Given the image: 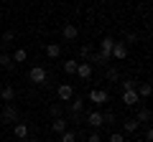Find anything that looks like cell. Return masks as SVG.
Wrapping results in <instances>:
<instances>
[{
    "label": "cell",
    "instance_id": "obj_11",
    "mask_svg": "<svg viewBox=\"0 0 153 142\" xmlns=\"http://www.w3.org/2000/svg\"><path fill=\"white\" fill-rule=\"evenodd\" d=\"M0 99H3L5 104L16 102V86H10V84H5V86L0 89Z\"/></svg>",
    "mask_w": 153,
    "mask_h": 142
},
{
    "label": "cell",
    "instance_id": "obj_27",
    "mask_svg": "<svg viewBox=\"0 0 153 142\" xmlns=\"http://www.w3.org/2000/svg\"><path fill=\"white\" fill-rule=\"evenodd\" d=\"M87 142H102V135H100V130H92V132H89Z\"/></svg>",
    "mask_w": 153,
    "mask_h": 142
},
{
    "label": "cell",
    "instance_id": "obj_10",
    "mask_svg": "<svg viewBox=\"0 0 153 142\" xmlns=\"http://www.w3.org/2000/svg\"><path fill=\"white\" fill-rule=\"evenodd\" d=\"M123 104H125V107H135L138 102H140V97H138V91L135 89H130V91H123Z\"/></svg>",
    "mask_w": 153,
    "mask_h": 142
},
{
    "label": "cell",
    "instance_id": "obj_26",
    "mask_svg": "<svg viewBox=\"0 0 153 142\" xmlns=\"http://www.w3.org/2000/svg\"><path fill=\"white\" fill-rule=\"evenodd\" d=\"M120 86H123V91H130V89H135L138 84L133 81V79H125V81H120Z\"/></svg>",
    "mask_w": 153,
    "mask_h": 142
},
{
    "label": "cell",
    "instance_id": "obj_18",
    "mask_svg": "<svg viewBox=\"0 0 153 142\" xmlns=\"http://www.w3.org/2000/svg\"><path fill=\"white\" fill-rule=\"evenodd\" d=\"M123 132H125V135H135L138 132V122L135 119H125L123 122Z\"/></svg>",
    "mask_w": 153,
    "mask_h": 142
},
{
    "label": "cell",
    "instance_id": "obj_21",
    "mask_svg": "<svg viewBox=\"0 0 153 142\" xmlns=\"http://www.w3.org/2000/svg\"><path fill=\"white\" fill-rule=\"evenodd\" d=\"M59 142H76V132L74 130H66L59 135Z\"/></svg>",
    "mask_w": 153,
    "mask_h": 142
},
{
    "label": "cell",
    "instance_id": "obj_20",
    "mask_svg": "<svg viewBox=\"0 0 153 142\" xmlns=\"http://www.w3.org/2000/svg\"><path fill=\"white\" fill-rule=\"evenodd\" d=\"M10 59H13V64H21V61L28 59V53H26V48H16V53H10Z\"/></svg>",
    "mask_w": 153,
    "mask_h": 142
},
{
    "label": "cell",
    "instance_id": "obj_30",
    "mask_svg": "<svg viewBox=\"0 0 153 142\" xmlns=\"http://www.w3.org/2000/svg\"><path fill=\"white\" fill-rule=\"evenodd\" d=\"M51 114L54 117H64V107H61V104H54V107H51Z\"/></svg>",
    "mask_w": 153,
    "mask_h": 142
},
{
    "label": "cell",
    "instance_id": "obj_4",
    "mask_svg": "<svg viewBox=\"0 0 153 142\" xmlns=\"http://www.w3.org/2000/svg\"><path fill=\"white\" fill-rule=\"evenodd\" d=\"M112 46H115V38H110V36H105V38L100 41V53L97 56L105 61V64L110 61V51H112Z\"/></svg>",
    "mask_w": 153,
    "mask_h": 142
},
{
    "label": "cell",
    "instance_id": "obj_1",
    "mask_svg": "<svg viewBox=\"0 0 153 142\" xmlns=\"http://www.w3.org/2000/svg\"><path fill=\"white\" fill-rule=\"evenodd\" d=\"M107 99H110V94L105 91V89H89V94H87V102H92L97 109L102 104H107Z\"/></svg>",
    "mask_w": 153,
    "mask_h": 142
},
{
    "label": "cell",
    "instance_id": "obj_2",
    "mask_svg": "<svg viewBox=\"0 0 153 142\" xmlns=\"http://www.w3.org/2000/svg\"><path fill=\"white\" fill-rule=\"evenodd\" d=\"M0 119L3 122H8V124H16L18 122V107L16 104H5V107H3V112H0Z\"/></svg>",
    "mask_w": 153,
    "mask_h": 142
},
{
    "label": "cell",
    "instance_id": "obj_23",
    "mask_svg": "<svg viewBox=\"0 0 153 142\" xmlns=\"http://www.w3.org/2000/svg\"><path fill=\"white\" fill-rule=\"evenodd\" d=\"M13 41H16V33H13V31H5V33H3V38H0V43H3V46H10Z\"/></svg>",
    "mask_w": 153,
    "mask_h": 142
},
{
    "label": "cell",
    "instance_id": "obj_9",
    "mask_svg": "<svg viewBox=\"0 0 153 142\" xmlns=\"http://www.w3.org/2000/svg\"><path fill=\"white\" fill-rule=\"evenodd\" d=\"M61 36H64V41H76V36H79V28H76L74 23H66V26L61 28Z\"/></svg>",
    "mask_w": 153,
    "mask_h": 142
},
{
    "label": "cell",
    "instance_id": "obj_16",
    "mask_svg": "<svg viewBox=\"0 0 153 142\" xmlns=\"http://www.w3.org/2000/svg\"><path fill=\"white\" fill-rule=\"evenodd\" d=\"M84 109V97H71V114H79V112Z\"/></svg>",
    "mask_w": 153,
    "mask_h": 142
},
{
    "label": "cell",
    "instance_id": "obj_32",
    "mask_svg": "<svg viewBox=\"0 0 153 142\" xmlns=\"http://www.w3.org/2000/svg\"><path fill=\"white\" fill-rule=\"evenodd\" d=\"M28 142H41V140H28Z\"/></svg>",
    "mask_w": 153,
    "mask_h": 142
},
{
    "label": "cell",
    "instance_id": "obj_28",
    "mask_svg": "<svg viewBox=\"0 0 153 142\" xmlns=\"http://www.w3.org/2000/svg\"><path fill=\"white\" fill-rule=\"evenodd\" d=\"M107 142H125V135H123V132H112Z\"/></svg>",
    "mask_w": 153,
    "mask_h": 142
},
{
    "label": "cell",
    "instance_id": "obj_25",
    "mask_svg": "<svg viewBox=\"0 0 153 142\" xmlns=\"http://www.w3.org/2000/svg\"><path fill=\"white\" fill-rule=\"evenodd\" d=\"M89 56H92V46H82V48H79V59L89 61Z\"/></svg>",
    "mask_w": 153,
    "mask_h": 142
},
{
    "label": "cell",
    "instance_id": "obj_31",
    "mask_svg": "<svg viewBox=\"0 0 153 142\" xmlns=\"http://www.w3.org/2000/svg\"><path fill=\"white\" fill-rule=\"evenodd\" d=\"M143 137H146V142H153V130H151V127H146V135H143Z\"/></svg>",
    "mask_w": 153,
    "mask_h": 142
},
{
    "label": "cell",
    "instance_id": "obj_12",
    "mask_svg": "<svg viewBox=\"0 0 153 142\" xmlns=\"http://www.w3.org/2000/svg\"><path fill=\"white\" fill-rule=\"evenodd\" d=\"M51 130H54V135H61V132L69 130V122H66L64 117H54V122H51Z\"/></svg>",
    "mask_w": 153,
    "mask_h": 142
},
{
    "label": "cell",
    "instance_id": "obj_19",
    "mask_svg": "<svg viewBox=\"0 0 153 142\" xmlns=\"http://www.w3.org/2000/svg\"><path fill=\"white\" fill-rule=\"evenodd\" d=\"M135 91H138V97H140V99H148V97H151V84L143 81L140 86H135Z\"/></svg>",
    "mask_w": 153,
    "mask_h": 142
},
{
    "label": "cell",
    "instance_id": "obj_17",
    "mask_svg": "<svg viewBox=\"0 0 153 142\" xmlns=\"http://www.w3.org/2000/svg\"><path fill=\"white\" fill-rule=\"evenodd\" d=\"M46 56H49V59H59L61 56V46L59 43H49L46 46Z\"/></svg>",
    "mask_w": 153,
    "mask_h": 142
},
{
    "label": "cell",
    "instance_id": "obj_15",
    "mask_svg": "<svg viewBox=\"0 0 153 142\" xmlns=\"http://www.w3.org/2000/svg\"><path fill=\"white\" fill-rule=\"evenodd\" d=\"M0 69H5V71H13V69H16L10 53H5V51H0Z\"/></svg>",
    "mask_w": 153,
    "mask_h": 142
},
{
    "label": "cell",
    "instance_id": "obj_29",
    "mask_svg": "<svg viewBox=\"0 0 153 142\" xmlns=\"http://www.w3.org/2000/svg\"><path fill=\"white\" fill-rule=\"evenodd\" d=\"M123 43H125V46H128V43H138V36L128 31V33H125V41H123Z\"/></svg>",
    "mask_w": 153,
    "mask_h": 142
},
{
    "label": "cell",
    "instance_id": "obj_8",
    "mask_svg": "<svg viewBox=\"0 0 153 142\" xmlns=\"http://www.w3.org/2000/svg\"><path fill=\"white\" fill-rule=\"evenodd\" d=\"M87 124L92 127V130H100V127H105V122H102V112H100V109L89 112V114H87Z\"/></svg>",
    "mask_w": 153,
    "mask_h": 142
},
{
    "label": "cell",
    "instance_id": "obj_3",
    "mask_svg": "<svg viewBox=\"0 0 153 142\" xmlns=\"http://www.w3.org/2000/svg\"><path fill=\"white\" fill-rule=\"evenodd\" d=\"M76 76L82 79V81H87V79H92V74H94V66L89 64V61H79L76 64V71H74Z\"/></svg>",
    "mask_w": 153,
    "mask_h": 142
},
{
    "label": "cell",
    "instance_id": "obj_22",
    "mask_svg": "<svg viewBox=\"0 0 153 142\" xmlns=\"http://www.w3.org/2000/svg\"><path fill=\"white\" fill-rule=\"evenodd\" d=\"M76 64H79V61H76V59H69V61H64V71H66V74H69V76H71V74H74V71H76Z\"/></svg>",
    "mask_w": 153,
    "mask_h": 142
},
{
    "label": "cell",
    "instance_id": "obj_13",
    "mask_svg": "<svg viewBox=\"0 0 153 142\" xmlns=\"http://www.w3.org/2000/svg\"><path fill=\"white\" fill-rule=\"evenodd\" d=\"M13 135H16V140H26L28 137V124L26 122H16L13 124Z\"/></svg>",
    "mask_w": 153,
    "mask_h": 142
},
{
    "label": "cell",
    "instance_id": "obj_6",
    "mask_svg": "<svg viewBox=\"0 0 153 142\" xmlns=\"http://www.w3.org/2000/svg\"><path fill=\"white\" fill-rule=\"evenodd\" d=\"M28 79H31L33 84H46L49 74H46V69H44V66H33V69L28 71Z\"/></svg>",
    "mask_w": 153,
    "mask_h": 142
},
{
    "label": "cell",
    "instance_id": "obj_14",
    "mask_svg": "<svg viewBox=\"0 0 153 142\" xmlns=\"http://www.w3.org/2000/svg\"><path fill=\"white\" fill-rule=\"evenodd\" d=\"M151 109H148V107H140V109H138V114H135V122L138 124H148V122H151Z\"/></svg>",
    "mask_w": 153,
    "mask_h": 142
},
{
    "label": "cell",
    "instance_id": "obj_5",
    "mask_svg": "<svg viewBox=\"0 0 153 142\" xmlns=\"http://www.w3.org/2000/svg\"><path fill=\"white\" fill-rule=\"evenodd\" d=\"M110 59L112 61H125L128 59V46L123 43V41H115L112 51H110Z\"/></svg>",
    "mask_w": 153,
    "mask_h": 142
},
{
    "label": "cell",
    "instance_id": "obj_24",
    "mask_svg": "<svg viewBox=\"0 0 153 142\" xmlns=\"http://www.w3.org/2000/svg\"><path fill=\"white\" fill-rule=\"evenodd\" d=\"M105 76H107L112 84H117V76H120V74H117V69H115V66H110V69L105 71Z\"/></svg>",
    "mask_w": 153,
    "mask_h": 142
},
{
    "label": "cell",
    "instance_id": "obj_7",
    "mask_svg": "<svg viewBox=\"0 0 153 142\" xmlns=\"http://www.w3.org/2000/svg\"><path fill=\"white\" fill-rule=\"evenodd\" d=\"M56 97H59L61 102H71V97H74V86H71V84H59V86H56Z\"/></svg>",
    "mask_w": 153,
    "mask_h": 142
}]
</instances>
